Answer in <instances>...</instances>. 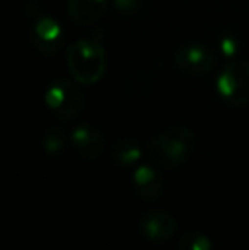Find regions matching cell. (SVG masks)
<instances>
[{"label":"cell","instance_id":"1","mask_svg":"<svg viewBox=\"0 0 249 250\" xmlns=\"http://www.w3.org/2000/svg\"><path fill=\"white\" fill-rule=\"evenodd\" d=\"M196 150V136L186 126H169L150 138L147 155L150 164L159 168L184 165Z\"/></svg>","mask_w":249,"mask_h":250},{"label":"cell","instance_id":"2","mask_svg":"<svg viewBox=\"0 0 249 250\" xmlns=\"http://www.w3.org/2000/svg\"><path fill=\"white\" fill-rule=\"evenodd\" d=\"M67 66L70 77L80 85H94L106 73L108 56L103 44L96 40H77L67 48Z\"/></svg>","mask_w":249,"mask_h":250},{"label":"cell","instance_id":"3","mask_svg":"<svg viewBox=\"0 0 249 250\" xmlns=\"http://www.w3.org/2000/svg\"><path fill=\"white\" fill-rule=\"evenodd\" d=\"M220 101L230 107L249 105V60H232L222 66L215 80Z\"/></svg>","mask_w":249,"mask_h":250},{"label":"cell","instance_id":"4","mask_svg":"<svg viewBox=\"0 0 249 250\" xmlns=\"http://www.w3.org/2000/svg\"><path fill=\"white\" fill-rule=\"evenodd\" d=\"M45 104L57 119L72 121L82 112L86 97L73 79H55L45 90Z\"/></svg>","mask_w":249,"mask_h":250},{"label":"cell","instance_id":"5","mask_svg":"<svg viewBox=\"0 0 249 250\" xmlns=\"http://www.w3.org/2000/svg\"><path fill=\"white\" fill-rule=\"evenodd\" d=\"M173 63L176 70L184 75L200 77L210 73L217 65L215 53L200 43H184L173 53Z\"/></svg>","mask_w":249,"mask_h":250},{"label":"cell","instance_id":"6","mask_svg":"<svg viewBox=\"0 0 249 250\" xmlns=\"http://www.w3.org/2000/svg\"><path fill=\"white\" fill-rule=\"evenodd\" d=\"M29 41L36 53L43 56H53L63 48L67 34L57 19L50 16H40L29 31Z\"/></svg>","mask_w":249,"mask_h":250},{"label":"cell","instance_id":"7","mask_svg":"<svg viewBox=\"0 0 249 250\" xmlns=\"http://www.w3.org/2000/svg\"><path fill=\"white\" fill-rule=\"evenodd\" d=\"M138 230L145 240L152 242V244H166L176 235L178 220L169 211H147L145 214L140 216Z\"/></svg>","mask_w":249,"mask_h":250},{"label":"cell","instance_id":"8","mask_svg":"<svg viewBox=\"0 0 249 250\" xmlns=\"http://www.w3.org/2000/svg\"><path fill=\"white\" fill-rule=\"evenodd\" d=\"M70 146L84 160H97L106 150V140L99 128L82 123L70 131Z\"/></svg>","mask_w":249,"mask_h":250},{"label":"cell","instance_id":"9","mask_svg":"<svg viewBox=\"0 0 249 250\" xmlns=\"http://www.w3.org/2000/svg\"><path fill=\"white\" fill-rule=\"evenodd\" d=\"M132 184L135 194L145 203H154L164 192V177L154 164L138 165L132 174Z\"/></svg>","mask_w":249,"mask_h":250},{"label":"cell","instance_id":"10","mask_svg":"<svg viewBox=\"0 0 249 250\" xmlns=\"http://www.w3.org/2000/svg\"><path fill=\"white\" fill-rule=\"evenodd\" d=\"M110 0H67V12L77 26H92L106 16Z\"/></svg>","mask_w":249,"mask_h":250},{"label":"cell","instance_id":"11","mask_svg":"<svg viewBox=\"0 0 249 250\" xmlns=\"http://www.w3.org/2000/svg\"><path fill=\"white\" fill-rule=\"evenodd\" d=\"M143 155L142 145L136 140L132 138H121L118 142H114L111 145L110 157L113 160V164L120 165V167H130L140 162Z\"/></svg>","mask_w":249,"mask_h":250},{"label":"cell","instance_id":"12","mask_svg":"<svg viewBox=\"0 0 249 250\" xmlns=\"http://www.w3.org/2000/svg\"><path fill=\"white\" fill-rule=\"evenodd\" d=\"M67 143H70V136L60 128H50L41 138V146L48 155H60L67 148Z\"/></svg>","mask_w":249,"mask_h":250},{"label":"cell","instance_id":"13","mask_svg":"<svg viewBox=\"0 0 249 250\" xmlns=\"http://www.w3.org/2000/svg\"><path fill=\"white\" fill-rule=\"evenodd\" d=\"M178 250H213V244L202 231H188L178 242Z\"/></svg>","mask_w":249,"mask_h":250},{"label":"cell","instance_id":"14","mask_svg":"<svg viewBox=\"0 0 249 250\" xmlns=\"http://www.w3.org/2000/svg\"><path fill=\"white\" fill-rule=\"evenodd\" d=\"M217 46H219V53L224 56L226 60L232 62L236 60V56L241 51V43L236 38V34L232 33H222L217 40Z\"/></svg>","mask_w":249,"mask_h":250},{"label":"cell","instance_id":"15","mask_svg":"<svg viewBox=\"0 0 249 250\" xmlns=\"http://www.w3.org/2000/svg\"><path fill=\"white\" fill-rule=\"evenodd\" d=\"M113 5L116 7V10L125 14H133L140 9V2L142 0H111Z\"/></svg>","mask_w":249,"mask_h":250}]
</instances>
